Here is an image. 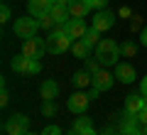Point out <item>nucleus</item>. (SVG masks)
<instances>
[{
    "mask_svg": "<svg viewBox=\"0 0 147 135\" xmlns=\"http://www.w3.org/2000/svg\"><path fill=\"white\" fill-rule=\"evenodd\" d=\"M44 42H47V52L49 54H64V52H69L71 44H74V39L69 37V32H66V25H57L47 35Z\"/></svg>",
    "mask_w": 147,
    "mask_h": 135,
    "instance_id": "1",
    "label": "nucleus"
},
{
    "mask_svg": "<svg viewBox=\"0 0 147 135\" xmlns=\"http://www.w3.org/2000/svg\"><path fill=\"white\" fill-rule=\"evenodd\" d=\"M120 54V44L115 39H100L96 47V59L100 62V66H115Z\"/></svg>",
    "mask_w": 147,
    "mask_h": 135,
    "instance_id": "2",
    "label": "nucleus"
},
{
    "mask_svg": "<svg viewBox=\"0 0 147 135\" xmlns=\"http://www.w3.org/2000/svg\"><path fill=\"white\" fill-rule=\"evenodd\" d=\"M42 30V25H39V20L32 15H25V17H17L15 20V35L20 37V39H32V37H37V32Z\"/></svg>",
    "mask_w": 147,
    "mask_h": 135,
    "instance_id": "3",
    "label": "nucleus"
},
{
    "mask_svg": "<svg viewBox=\"0 0 147 135\" xmlns=\"http://www.w3.org/2000/svg\"><path fill=\"white\" fill-rule=\"evenodd\" d=\"M27 128H30V118H27L25 113H12L10 118H5V123H3V130H5L7 135H25Z\"/></svg>",
    "mask_w": 147,
    "mask_h": 135,
    "instance_id": "4",
    "label": "nucleus"
},
{
    "mask_svg": "<svg viewBox=\"0 0 147 135\" xmlns=\"http://www.w3.org/2000/svg\"><path fill=\"white\" fill-rule=\"evenodd\" d=\"M47 52V42L39 39V37H32V39H22V54L27 59H42V54Z\"/></svg>",
    "mask_w": 147,
    "mask_h": 135,
    "instance_id": "5",
    "label": "nucleus"
},
{
    "mask_svg": "<svg viewBox=\"0 0 147 135\" xmlns=\"http://www.w3.org/2000/svg\"><path fill=\"white\" fill-rule=\"evenodd\" d=\"M88 103H91V96H88V94H84V91H76V94H71V96H69L66 108L71 111V113L84 115V113H86V108H88Z\"/></svg>",
    "mask_w": 147,
    "mask_h": 135,
    "instance_id": "6",
    "label": "nucleus"
},
{
    "mask_svg": "<svg viewBox=\"0 0 147 135\" xmlns=\"http://www.w3.org/2000/svg\"><path fill=\"white\" fill-rule=\"evenodd\" d=\"M113 25H115V15H113L110 10H98L93 15V25L91 27H96L98 32H105V30H110Z\"/></svg>",
    "mask_w": 147,
    "mask_h": 135,
    "instance_id": "7",
    "label": "nucleus"
},
{
    "mask_svg": "<svg viewBox=\"0 0 147 135\" xmlns=\"http://www.w3.org/2000/svg\"><path fill=\"white\" fill-rule=\"evenodd\" d=\"M115 79L120 83H132L135 81V66L127 62H118L115 64Z\"/></svg>",
    "mask_w": 147,
    "mask_h": 135,
    "instance_id": "8",
    "label": "nucleus"
},
{
    "mask_svg": "<svg viewBox=\"0 0 147 135\" xmlns=\"http://www.w3.org/2000/svg\"><path fill=\"white\" fill-rule=\"evenodd\" d=\"M66 7H69V12H71L74 20H84V17L91 12V3L88 0H71Z\"/></svg>",
    "mask_w": 147,
    "mask_h": 135,
    "instance_id": "9",
    "label": "nucleus"
},
{
    "mask_svg": "<svg viewBox=\"0 0 147 135\" xmlns=\"http://www.w3.org/2000/svg\"><path fill=\"white\" fill-rule=\"evenodd\" d=\"M52 0H27V10H30L32 17H42L52 10Z\"/></svg>",
    "mask_w": 147,
    "mask_h": 135,
    "instance_id": "10",
    "label": "nucleus"
},
{
    "mask_svg": "<svg viewBox=\"0 0 147 135\" xmlns=\"http://www.w3.org/2000/svg\"><path fill=\"white\" fill-rule=\"evenodd\" d=\"M140 120H137V115L132 113H123V120H120V133L123 135H137L140 133Z\"/></svg>",
    "mask_w": 147,
    "mask_h": 135,
    "instance_id": "11",
    "label": "nucleus"
},
{
    "mask_svg": "<svg viewBox=\"0 0 147 135\" xmlns=\"http://www.w3.org/2000/svg\"><path fill=\"white\" fill-rule=\"evenodd\" d=\"M91 86H96L100 94H103V91H108V88H113V74L105 71V69H100V71L93 76V83H91Z\"/></svg>",
    "mask_w": 147,
    "mask_h": 135,
    "instance_id": "12",
    "label": "nucleus"
},
{
    "mask_svg": "<svg viewBox=\"0 0 147 135\" xmlns=\"http://www.w3.org/2000/svg\"><path fill=\"white\" fill-rule=\"evenodd\" d=\"M147 106V101L142 98V94H132V96H125V113H132V115H137L142 108Z\"/></svg>",
    "mask_w": 147,
    "mask_h": 135,
    "instance_id": "13",
    "label": "nucleus"
},
{
    "mask_svg": "<svg viewBox=\"0 0 147 135\" xmlns=\"http://www.w3.org/2000/svg\"><path fill=\"white\" fill-rule=\"evenodd\" d=\"M86 30H88V27H86V22L84 20H69L66 22V32H69V37H71V39H81V37L86 35Z\"/></svg>",
    "mask_w": 147,
    "mask_h": 135,
    "instance_id": "14",
    "label": "nucleus"
},
{
    "mask_svg": "<svg viewBox=\"0 0 147 135\" xmlns=\"http://www.w3.org/2000/svg\"><path fill=\"white\" fill-rule=\"evenodd\" d=\"M39 96H42V101H54L59 96V83L57 81H44L42 83V88H39Z\"/></svg>",
    "mask_w": 147,
    "mask_h": 135,
    "instance_id": "15",
    "label": "nucleus"
},
{
    "mask_svg": "<svg viewBox=\"0 0 147 135\" xmlns=\"http://www.w3.org/2000/svg\"><path fill=\"white\" fill-rule=\"evenodd\" d=\"M49 15L54 17V22H57V25H66V22L71 20V12H69L66 5H52Z\"/></svg>",
    "mask_w": 147,
    "mask_h": 135,
    "instance_id": "16",
    "label": "nucleus"
},
{
    "mask_svg": "<svg viewBox=\"0 0 147 135\" xmlns=\"http://www.w3.org/2000/svg\"><path fill=\"white\" fill-rule=\"evenodd\" d=\"M71 83H74L76 88H86L88 83H93V74L86 71V69H81V71H76V74L71 76Z\"/></svg>",
    "mask_w": 147,
    "mask_h": 135,
    "instance_id": "17",
    "label": "nucleus"
},
{
    "mask_svg": "<svg viewBox=\"0 0 147 135\" xmlns=\"http://www.w3.org/2000/svg\"><path fill=\"white\" fill-rule=\"evenodd\" d=\"M71 52H74V57H76V59H88V57H91V47L86 44L84 39H74Z\"/></svg>",
    "mask_w": 147,
    "mask_h": 135,
    "instance_id": "18",
    "label": "nucleus"
},
{
    "mask_svg": "<svg viewBox=\"0 0 147 135\" xmlns=\"http://www.w3.org/2000/svg\"><path fill=\"white\" fill-rule=\"evenodd\" d=\"M27 64H30V59L20 52L15 59H12V71H15V74H22V76H27Z\"/></svg>",
    "mask_w": 147,
    "mask_h": 135,
    "instance_id": "19",
    "label": "nucleus"
},
{
    "mask_svg": "<svg viewBox=\"0 0 147 135\" xmlns=\"http://www.w3.org/2000/svg\"><path fill=\"white\" fill-rule=\"evenodd\" d=\"M81 39H84L86 44H88V47L93 49V47H98V42H100V32L96 30V27H88V30H86V35L81 37Z\"/></svg>",
    "mask_w": 147,
    "mask_h": 135,
    "instance_id": "20",
    "label": "nucleus"
},
{
    "mask_svg": "<svg viewBox=\"0 0 147 135\" xmlns=\"http://www.w3.org/2000/svg\"><path fill=\"white\" fill-rule=\"evenodd\" d=\"M88 128H93L91 120L81 115V118H76V123H74V128H71V133H69V135H79V133H84V130H88Z\"/></svg>",
    "mask_w": 147,
    "mask_h": 135,
    "instance_id": "21",
    "label": "nucleus"
},
{
    "mask_svg": "<svg viewBox=\"0 0 147 135\" xmlns=\"http://www.w3.org/2000/svg\"><path fill=\"white\" fill-rule=\"evenodd\" d=\"M120 52L125 54V57H135L137 54V44L130 39V42H125V44H120Z\"/></svg>",
    "mask_w": 147,
    "mask_h": 135,
    "instance_id": "22",
    "label": "nucleus"
},
{
    "mask_svg": "<svg viewBox=\"0 0 147 135\" xmlns=\"http://www.w3.org/2000/svg\"><path fill=\"white\" fill-rule=\"evenodd\" d=\"M42 71V64H39V59H30V64H27V76H34V74Z\"/></svg>",
    "mask_w": 147,
    "mask_h": 135,
    "instance_id": "23",
    "label": "nucleus"
},
{
    "mask_svg": "<svg viewBox=\"0 0 147 135\" xmlns=\"http://www.w3.org/2000/svg\"><path fill=\"white\" fill-rule=\"evenodd\" d=\"M57 101H44V106H42V113L44 115H57Z\"/></svg>",
    "mask_w": 147,
    "mask_h": 135,
    "instance_id": "24",
    "label": "nucleus"
},
{
    "mask_svg": "<svg viewBox=\"0 0 147 135\" xmlns=\"http://www.w3.org/2000/svg\"><path fill=\"white\" fill-rule=\"evenodd\" d=\"M86 71H91L96 76V74L100 71V62H98V59H86Z\"/></svg>",
    "mask_w": 147,
    "mask_h": 135,
    "instance_id": "25",
    "label": "nucleus"
},
{
    "mask_svg": "<svg viewBox=\"0 0 147 135\" xmlns=\"http://www.w3.org/2000/svg\"><path fill=\"white\" fill-rule=\"evenodd\" d=\"M142 27H145V25H142V17H140V15H132L130 30H132V32H142Z\"/></svg>",
    "mask_w": 147,
    "mask_h": 135,
    "instance_id": "26",
    "label": "nucleus"
},
{
    "mask_svg": "<svg viewBox=\"0 0 147 135\" xmlns=\"http://www.w3.org/2000/svg\"><path fill=\"white\" fill-rule=\"evenodd\" d=\"M39 135H61V130H59V125H47Z\"/></svg>",
    "mask_w": 147,
    "mask_h": 135,
    "instance_id": "27",
    "label": "nucleus"
},
{
    "mask_svg": "<svg viewBox=\"0 0 147 135\" xmlns=\"http://www.w3.org/2000/svg\"><path fill=\"white\" fill-rule=\"evenodd\" d=\"M10 15H12V12H10V7H7L5 3H3V7H0V22H7V20H10Z\"/></svg>",
    "mask_w": 147,
    "mask_h": 135,
    "instance_id": "28",
    "label": "nucleus"
},
{
    "mask_svg": "<svg viewBox=\"0 0 147 135\" xmlns=\"http://www.w3.org/2000/svg\"><path fill=\"white\" fill-rule=\"evenodd\" d=\"M10 103V96H7V88H5V81H3V91H0V106H7Z\"/></svg>",
    "mask_w": 147,
    "mask_h": 135,
    "instance_id": "29",
    "label": "nucleus"
},
{
    "mask_svg": "<svg viewBox=\"0 0 147 135\" xmlns=\"http://www.w3.org/2000/svg\"><path fill=\"white\" fill-rule=\"evenodd\" d=\"M88 3H91V7H98V10H103L108 5V0H88Z\"/></svg>",
    "mask_w": 147,
    "mask_h": 135,
    "instance_id": "30",
    "label": "nucleus"
},
{
    "mask_svg": "<svg viewBox=\"0 0 147 135\" xmlns=\"http://www.w3.org/2000/svg\"><path fill=\"white\" fill-rule=\"evenodd\" d=\"M137 120H140V125H147V106L137 113Z\"/></svg>",
    "mask_w": 147,
    "mask_h": 135,
    "instance_id": "31",
    "label": "nucleus"
},
{
    "mask_svg": "<svg viewBox=\"0 0 147 135\" xmlns=\"http://www.w3.org/2000/svg\"><path fill=\"white\" fill-rule=\"evenodd\" d=\"M140 94H142V98L147 101V76H145V79L140 81Z\"/></svg>",
    "mask_w": 147,
    "mask_h": 135,
    "instance_id": "32",
    "label": "nucleus"
},
{
    "mask_svg": "<svg viewBox=\"0 0 147 135\" xmlns=\"http://www.w3.org/2000/svg\"><path fill=\"white\" fill-rule=\"evenodd\" d=\"M140 44H142V47H147V25L142 27V32H140Z\"/></svg>",
    "mask_w": 147,
    "mask_h": 135,
    "instance_id": "33",
    "label": "nucleus"
},
{
    "mask_svg": "<svg viewBox=\"0 0 147 135\" xmlns=\"http://www.w3.org/2000/svg\"><path fill=\"white\" fill-rule=\"evenodd\" d=\"M54 5H69V3H71V0H52Z\"/></svg>",
    "mask_w": 147,
    "mask_h": 135,
    "instance_id": "34",
    "label": "nucleus"
},
{
    "mask_svg": "<svg viewBox=\"0 0 147 135\" xmlns=\"http://www.w3.org/2000/svg\"><path fill=\"white\" fill-rule=\"evenodd\" d=\"M79 135H96V130H93V128H88V130H84V133H79Z\"/></svg>",
    "mask_w": 147,
    "mask_h": 135,
    "instance_id": "35",
    "label": "nucleus"
},
{
    "mask_svg": "<svg viewBox=\"0 0 147 135\" xmlns=\"http://www.w3.org/2000/svg\"><path fill=\"white\" fill-rule=\"evenodd\" d=\"M142 135H147V125H142Z\"/></svg>",
    "mask_w": 147,
    "mask_h": 135,
    "instance_id": "36",
    "label": "nucleus"
},
{
    "mask_svg": "<svg viewBox=\"0 0 147 135\" xmlns=\"http://www.w3.org/2000/svg\"><path fill=\"white\" fill-rule=\"evenodd\" d=\"M25 135H34V133H30V130H27V133H25Z\"/></svg>",
    "mask_w": 147,
    "mask_h": 135,
    "instance_id": "37",
    "label": "nucleus"
},
{
    "mask_svg": "<svg viewBox=\"0 0 147 135\" xmlns=\"http://www.w3.org/2000/svg\"><path fill=\"white\" fill-rule=\"evenodd\" d=\"M105 135H108V133H105Z\"/></svg>",
    "mask_w": 147,
    "mask_h": 135,
    "instance_id": "38",
    "label": "nucleus"
}]
</instances>
